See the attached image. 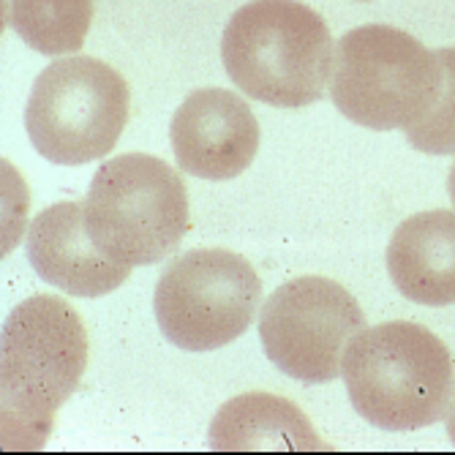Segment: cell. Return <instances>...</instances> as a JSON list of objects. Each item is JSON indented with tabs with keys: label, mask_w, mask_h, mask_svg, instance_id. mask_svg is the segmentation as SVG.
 <instances>
[{
	"label": "cell",
	"mask_w": 455,
	"mask_h": 455,
	"mask_svg": "<svg viewBox=\"0 0 455 455\" xmlns=\"http://www.w3.org/2000/svg\"><path fill=\"white\" fill-rule=\"evenodd\" d=\"M221 60L248 99L300 109L330 91L336 44L324 20L300 0H251L229 20Z\"/></svg>",
	"instance_id": "obj_3"
},
{
	"label": "cell",
	"mask_w": 455,
	"mask_h": 455,
	"mask_svg": "<svg viewBox=\"0 0 455 455\" xmlns=\"http://www.w3.org/2000/svg\"><path fill=\"white\" fill-rule=\"evenodd\" d=\"M387 270L398 292L428 308L455 303V213L423 211L398 224L387 243Z\"/></svg>",
	"instance_id": "obj_11"
},
{
	"label": "cell",
	"mask_w": 455,
	"mask_h": 455,
	"mask_svg": "<svg viewBox=\"0 0 455 455\" xmlns=\"http://www.w3.org/2000/svg\"><path fill=\"white\" fill-rule=\"evenodd\" d=\"M208 439L216 452L330 450L292 401L270 393H245L227 401L216 411Z\"/></svg>",
	"instance_id": "obj_12"
},
{
	"label": "cell",
	"mask_w": 455,
	"mask_h": 455,
	"mask_svg": "<svg viewBox=\"0 0 455 455\" xmlns=\"http://www.w3.org/2000/svg\"><path fill=\"white\" fill-rule=\"evenodd\" d=\"M28 262L50 286L74 298L109 295L132 265L104 257L85 229V202H58L28 229Z\"/></svg>",
	"instance_id": "obj_10"
},
{
	"label": "cell",
	"mask_w": 455,
	"mask_h": 455,
	"mask_svg": "<svg viewBox=\"0 0 455 455\" xmlns=\"http://www.w3.org/2000/svg\"><path fill=\"white\" fill-rule=\"evenodd\" d=\"M85 229L115 262L148 267L167 259L188 229V191L180 172L148 153L104 161L88 188Z\"/></svg>",
	"instance_id": "obj_4"
},
{
	"label": "cell",
	"mask_w": 455,
	"mask_h": 455,
	"mask_svg": "<svg viewBox=\"0 0 455 455\" xmlns=\"http://www.w3.org/2000/svg\"><path fill=\"white\" fill-rule=\"evenodd\" d=\"M439 88V55L406 30L363 25L336 44L330 99L357 126L374 132L415 126L436 104Z\"/></svg>",
	"instance_id": "obj_5"
},
{
	"label": "cell",
	"mask_w": 455,
	"mask_h": 455,
	"mask_svg": "<svg viewBox=\"0 0 455 455\" xmlns=\"http://www.w3.org/2000/svg\"><path fill=\"white\" fill-rule=\"evenodd\" d=\"M170 137L183 172L202 180H232L257 158L259 123L237 93L202 88L178 107Z\"/></svg>",
	"instance_id": "obj_9"
},
{
	"label": "cell",
	"mask_w": 455,
	"mask_h": 455,
	"mask_svg": "<svg viewBox=\"0 0 455 455\" xmlns=\"http://www.w3.org/2000/svg\"><path fill=\"white\" fill-rule=\"evenodd\" d=\"M341 377L357 415L382 431H418L447 418L452 355L418 322L363 327L349 341Z\"/></svg>",
	"instance_id": "obj_2"
},
{
	"label": "cell",
	"mask_w": 455,
	"mask_h": 455,
	"mask_svg": "<svg viewBox=\"0 0 455 455\" xmlns=\"http://www.w3.org/2000/svg\"><path fill=\"white\" fill-rule=\"evenodd\" d=\"M442 63V88L431 112L406 129L409 145L426 156L455 153V47L436 52Z\"/></svg>",
	"instance_id": "obj_14"
},
{
	"label": "cell",
	"mask_w": 455,
	"mask_h": 455,
	"mask_svg": "<svg viewBox=\"0 0 455 455\" xmlns=\"http://www.w3.org/2000/svg\"><path fill=\"white\" fill-rule=\"evenodd\" d=\"M88 352V330L63 298L33 295L6 316L0 339L4 450L44 447L58 409L82 382Z\"/></svg>",
	"instance_id": "obj_1"
},
{
	"label": "cell",
	"mask_w": 455,
	"mask_h": 455,
	"mask_svg": "<svg viewBox=\"0 0 455 455\" xmlns=\"http://www.w3.org/2000/svg\"><path fill=\"white\" fill-rule=\"evenodd\" d=\"M447 436L455 444V393H452V403H450V411H447Z\"/></svg>",
	"instance_id": "obj_15"
},
{
	"label": "cell",
	"mask_w": 455,
	"mask_h": 455,
	"mask_svg": "<svg viewBox=\"0 0 455 455\" xmlns=\"http://www.w3.org/2000/svg\"><path fill=\"white\" fill-rule=\"evenodd\" d=\"M132 93L117 68L74 55L50 63L33 82L25 129L52 164L79 167L115 150L129 123Z\"/></svg>",
	"instance_id": "obj_6"
},
{
	"label": "cell",
	"mask_w": 455,
	"mask_h": 455,
	"mask_svg": "<svg viewBox=\"0 0 455 455\" xmlns=\"http://www.w3.org/2000/svg\"><path fill=\"white\" fill-rule=\"evenodd\" d=\"M447 194H450V202L455 204V161H452L450 175H447Z\"/></svg>",
	"instance_id": "obj_16"
},
{
	"label": "cell",
	"mask_w": 455,
	"mask_h": 455,
	"mask_svg": "<svg viewBox=\"0 0 455 455\" xmlns=\"http://www.w3.org/2000/svg\"><path fill=\"white\" fill-rule=\"evenodd\" d=\"M161 333L183 352H213L240 339L262 311V281L245 257L194 248L164 267L156 283Z\"/></svg>",
	"instance_id": "obj_7"
},
{
	"label": "cell",
	"mask_w": 455,
	"mask_h": 455,
	"mask_svg": "<svg viewBox=\"0 0 455 455\" xmlns=\"http://www.w3.org/2000/svg\"><path fill=\"white\" fill-rule=\"evenodd\" d=\"M9 22L41 55L82 50L93 25V0H9Z\"/></svg>",
	"instance_id": "obj_13"
},
{
	"label": "cell",
	"mask_w": 455,
	"mask_h": 455,
	"mask_svg": "<svg viewBox=\"0 0 455 455\" xmlns=\"http://www.w3.org/2000/svg\"><path fill=\"white\" fill-rule=\"evenodd\" d=\"M365 327L360 303L324 275H303L267 298L259 314V339L281 374L322 385L341 377L349 341Z\"/></svg>",
	"instance_id": "obj_8"
}]
</instances>
